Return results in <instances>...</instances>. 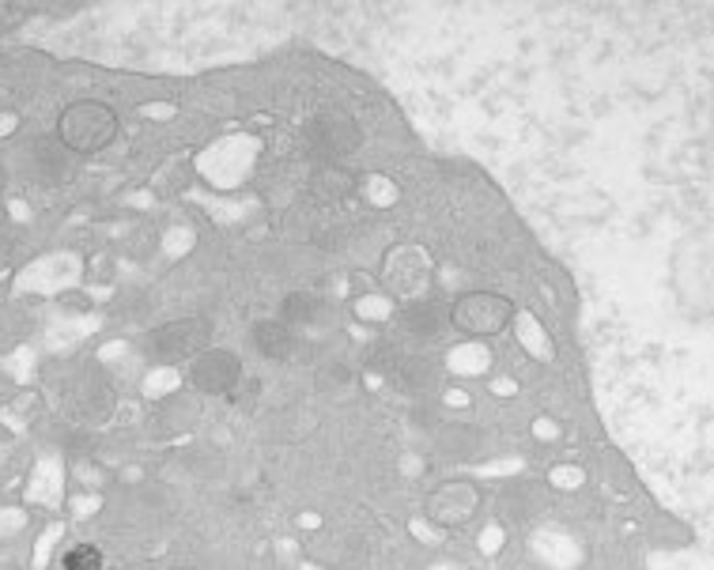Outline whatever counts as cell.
<instances>
[{"instance_id": "cell-3", "label": "cell", "mask_w": 714, "mask_h": 570, "mask_svg": "<svg viewBox=\"0 0 714 570\" xmlns=\"http://www.w3.org/2000/svg\"><path fill=\"white\" fill-rule=\"evenodd\" d=\"M363 144V129L348 110H317L306 125V148L322 163H340Z\"/></svg>"}, {"instance_id": "cell-11", "label": "cell", "mask_w": 714, "mask_h": 570, "mask_svg": "<svg viewBox=\"0 0 714 570\" xmlns=\"http://www.w3.org/2000/svg\"><path fill=\"white\" fill-rule=\"evenodd\" d=\"M253 347H258L265 359L288 363L291 355H296V332H291V326H284L280 318H261V321H253Z\"/></svg>"}, {"instance_id": "cell-19", "label": "cell", "mask_w": 714, "mask_h": 570, "mask_svg": "<svg viewBox=\"0 0 714 570\" xmlns=\"http://www.w3.org/2000/svg\"><path fill=\"white\" fill-rule=\"evenodd\" d=\"M4 186H8V170H4V163H0V193H4Z\"/></svg>"}, {"instance_id": "cell-12", "label": "cell", "mask_w": 714, "mask_h": 570, "mask_svg": "<svg viewBox=\"0 0 714 570\" xmlns=\"http://www.w3.org/2000/svg\"><path fill=\"white\" fill-rule=\"evenodd\" d=\"M352 189H355V178L340 163H322L314 170V178H311V193L317 197V201H325V204L345 201Z\"/></svg>"}, {"instance_id": "cell-10", "label": "cell", "mask_w": 714, "mask_h": 570, "mask_svg": "<svg viewBox=\"0 0 714 570\" xmlns=\"http://www.w3.org/2000/svg\"><path fill=\"white\" fill-rule=\"evenodd\" d=\"M393 382L409 397H427L442 385V367L427 355H401V363L393 367Z\"/></svg>"}, {"instance_id": "cell-9", "label": "cell", "mask_w": 714, "mask_h": 570, "mask_svg": "<svg viewBox=\"0 0 714 570\" xmlns=\"http://www.w3.org/2000/svg\"><path fill=\"white\" fill-rule=\"evenodd\" d=\"M397 326H401L404 337L424 340V344L427 340H439L450 329V306L435 303V299H412L397 314Z\"/></svg>"}, {"instance_id": "cell-16", "label": "cell", "mask_w": 714, "mask_h": 570, "mask_svg": "<svg viewBox=\"0 0 714 570\" xmlns=\"http://www.w3.org/2000/svg\"><path fill=\"white\" fill-rule=\"evenodd\" d=\"M61 570H102V552L95 544H73L61 556Z\"/></svg>"}, {"instance_id": "cell-6", "label": "cell", "mask_w": 714, "mask_h": 570, "mask_svg": "<svg viewBox=\"0 0 714 570\" xmlns=\"http://www.w3.org/2000/svg\"><path fill=\"white\" fill-rule=\"evenodd\" d=\"M431 283V257L416 245H397L383 261V288L397 299H424Z\"/></svg>"}, {"instance_id": "cell-5", "label": "cell", "mask_w": 714, "mask_h": 570, "mask_svg": "<svg viewBox=\"0 0 714 570\" xmlns=\"http://www.w3.org/2000/svg\"><path fill=\"white\" fill-rule=\"evenodd\" d=\"M145 347L155 363H186L209 347V321L204 318L166 321V326H159L155 332H148Z\"/></svg>"}, {"instance_id": "cell-17", "label": "cell", "mask_w": 714, "mask_h": 570, "mask_svg": "<svg viewBox=\"0 0 714 570\" xmlns=\"http://www.w3.org/2000/svg\"><path fill=\"white\" fill-rule=\"evenodd\" d=\"M35 12L30 4H15V0H0V38L8 35V30H15L20 27L27 15Z\"/></svg>"}, {"instance_id": "cell-15", "label": "cell", "mask_w": 714, "mask_h": 570, "mask_svg": "<svg viewBox=\"0 0 714 570\" xmlns=\"http://www.w3.org/2000/svg\"><path fill=\"white\" fill-rule=\"evenodd\" d=\"M352 382H355V370L348 359H329V363H322V370H317V390H325V393L352 390Z\"/></svg>"}, {"instance_id": "cell-20", "label": "cell", "mask_w": 714, "mask_h": 570, "mask_svg": "<svg viewBox=\"0 0 714 570\" xmlns=\"http://www.w3.org/2000/svg\"><path fill=\"white\" fill-rule=\"evenodd\" d=\"M178 570H197V567H178Z\"/></svg>"}, {"instance_id": "cell-14", "label": "cell", "mask_w": 714, "mask_h": 570, "mask_svg": "<svg viewBox=\"0 0 714 570\" xmlns=\"http://www.w3.org/2000/svg\"><path fill=\"white\" fill-rule=\"evenodd\" d=\"M322 311H325V303L314 291H291L280 303V321L284 326H314V321L322 318Z\"/></svg>"}, {"instance_id": "cell-2", "label": "cell", "mask_w": 714, "mask_h": 570, "mask_svg": "<svg viewBox=\"0 0 714 570\" xmlns=\"http://www.w3.org/2000/svg\"><path fill=\"white\" fill-rule=\"evenodd\" d=\"M514 318V303L499 291H465L450 306V326L469 340H491L499 337Z\"/></svg>"}, {"instance_id": "cell-18", "label": "cell", "mask_w": 714, "mask_h": 570, "mask_svg": "<svg viewBox=\"0 0 714 570\" xmlns=\"http://www.w3.org/2000/svg\"><path fill=\"white\" fill-rule=\"evenodd\" d=\"M397 363H401V352H397V344H375L367 352V367L371 370H386V375H393Z\"/></svg>"}, {"instance_id": "cell-13", "label": "cell", "mask_w": 714, "mask_h": 570, "mask_svg": "<svg viewBox=\"0 0 714 570\" xmlns=\"http://www.w3.org/2000/svg\"><path fill=\"white\" fill-rule=\"evenodd\" d=\"M503 518L514 521V525H526V521H534L537 514H541V495H537L534 484H526V480H518V484H511L503 491Z\"/></svg>"}, {"instance_id": "cell-1", "label": "cell", "mask_w": 714, "mask_h": 570, "mask_svg": "<svg viewBox=\"0 0 714 570\" xmlns=\"http://www.w3.org/2000/svg\"><path fill=\"white\" fill-rule=\"evenodd\" d=\"M53 137L76 155H99L117 140V114L99 99H76L58 114Z\"/></svg>"}, {"instance_id": "cell-4", "label": "cell", "mask_w": 714, "mask_h": 570, "mask_svg": "<svg viewBox=\"0 0 714 570\" xmlns=\"http://www.w3.org/2000/svg\"><path fill=\"white\" fill-rule=\"evenodd\" d=\"M484 506V491L473 484V480H442L439 487L427 491L424 498V514L427 521H435L439 529H458L469 525V521L480 514Z\"/></svg>"}, {"instance_id": "cell-7", "label": "cell", "mask_w": 714, "mask_h": 570, "mask_svg": "<svg viewBox=\"0 0 714 570\" xmlns=\"http://www.w3.org/2000/svg\"><path fill=\"white\" fill-rule=\"evenodd\" d=\"M242 378V363L227 347H204L201 355L189 359V382L204 397H227Z\"/></svg>"}, {"instance_id": "cell-8", "label": "cell", "mask_w": 714, "mask_h": 570, "mask_svg": "<svg viewBox=\"0 0 714 570\" xmlns=\"http://www.w3.org/2000/svg\"><path fill=\"white\" fill-rule=\"evenodd\" d=\"M23 166H27L30 181H38V186H61V181H68L76 174V155L58 137H42L27 148Z\"/></svg>"}]
</instances>
